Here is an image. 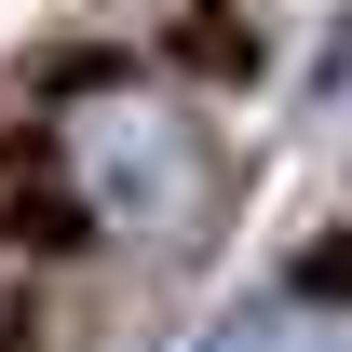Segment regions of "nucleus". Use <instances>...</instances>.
Instances as JSON below:
<instances>
[{"label": "nucleus", "instance_id": "nucleus-1", "mask_svg": "<svg viewBox=\"0 0 352 352\" xmlns=\"http://www.w3.org/2000/svg\"><path fill=\"white\" fill-rule=\"evenodd\" d=\"M68 190H82V217L109 230H163L190 204V135H176L163 95L135 82H82L68 95Z\"/></svg>", "mask_w": 352, "mask_h": 352}, {"label": "nucleus", "instance_id": "nucleus-2", "mask_svg": "<svg viewBox=\"0 0 352 352\" xmlns=\"http://www.w3.org/2000/svg\"><path fill=\"white\" fill-rule=\"evenodd\" d=\"M204 352H352L339 311H311V298H258V311H230Z\"/></svg>", "mask_w": 352, "mask_h": 352}]
</instances>
